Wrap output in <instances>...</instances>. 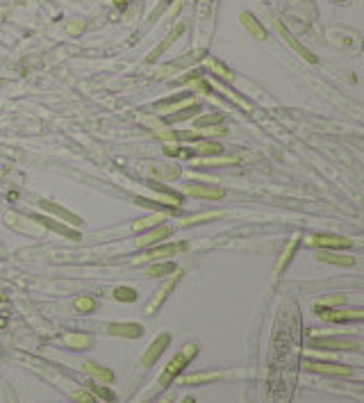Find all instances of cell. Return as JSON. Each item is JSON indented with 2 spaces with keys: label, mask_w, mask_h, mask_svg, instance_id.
<instances>
[{
  "label": "cell",
  "mask_w": 364,
  "mask_h": 403,
  "mask_svg": "<svg viewBox=\"0 0 364 403\" xmlns=\"http://www.w3.org/2000/svg\"><path fill=\"white\" fill-rule=\"evenodd\" d=\"M194 353H196V347H194V344H191V347H187V351H185V353H180V356H175V360L169 365V369H166V374H162L160 383H169V380L173 378V376L178 374L180 369H185V365L191 360V358H194Z\"/></svg>",
  "instance_id": "cell-1"
},
{
  "label": "cell",
  "mask_w": 364,
  "mask_h": 403,
  "mask_svg": "<svg viewBox=\"0 0 364 403\" xmlns=\"http://www.w3.org/2000/svg\"><path fill=\"white\" fill-rule=\"evenodd\" d=\"M308 244H312V246H323V248H346V246H350L348 239L337 237V235H312V237L308 239Z\"/></svg>",
  "instance_id": "cell-2"
},
{
  "label": "cell",
  "mask_w": 364,
  "mask_h": 403,
  "mask_svg": "<svg viewBox=\"0 0 364 403\" xmlns=\"http://www.w3.org/2000/svg\"><path fill=\"white\" fill-rule=\"evenodd\" d=\"M278 30H280V34H282V39H284V41H287V43H289V46H292V48H294V50H296V52H298V55H301V57H303V59H308V62H317V55H314V52H310V50H308V48L303 46V43H298V39H296V37H294V34H292V32H289V30H287V28H284V25H282V23H278Z\"/></svg>",
  "instance_id": "cell-3"
},
{
  "label": "cell",
  "mask_w": 364,
  "mask_h": 403,
  "mask_svg": "<svg viewBox=\"0 0 364 403\" xmlns=\"http://www.w3.org/2000/svg\"><path fill=\"white\" fill-rule=\"evenodd\" d=\"M185 191H187V194H191V196H200V198H221V196H223V189H221V187L196 185V182L187 185Z\"/></svg>",
  "instance_id": "cell-4"
},
{
  "label": "cell",
  "mask_w": 364,
  "mask_h": 403,
  "mask_svg": "<svg viewBox=\"0 0 364 403\" xmlns=\"http://www.w3.org/2000/svg\"><path fill=\"white\" fill-rule=\"evenodd\" d=\"M171 235V228L169 226H155V230H151V233H146L141 239H139V246H153V244L162 242V239H166Z\"/></svg>",
  "instance_id": "cell-5"
},
{
  "label": "cell",
  "mask_w": 364,
  "mask_h": 403,
  "mask_svg": "<svg viewBox=\"0 0 364 403\" xmlns=\"http://www.w3.org/2000/svg\"><path fill=\"white\" fill-rule=\"evenodd\" d=\"M317 257L321 262H330V264H339V266H350L353 264V257L348 255H339V253L335 251H328V248H321V251H317Z\"/></svg>",
  "instance_id": "cell-6"
},
{
  "label": "cell",
  "mask_w": 364,
  "mask_h": 403,
  "mask_svg": "<svg viewBox=\"0 0 364 403\" xmlns=\"http://www.w3.org/2000/svg\"><path fill=\"white\" fill-rule=\"evenodd\" d=\"M185 248H187V244H169V246L153 248V251H148L143 257H146V260H157V257H173L175 253L185 251Z\"/></svg>",
  "instance_id": "cell-7"
},
{
  "label": "cell",
  "mask_w": 364,
  "mask_h": 403,
  "mask_svg": "<svg viewBox=\"0 0 364 403\" xmlns=\"http://www.w3.org/2000/svg\"><path fill=\"white\" fill-rule=\"evenodd\" d=\"M239 19H241V23H244L248 30H251V34H255L257 39H266V30L262 28L260 23H257V19L251 14V12H244V14H241Z\"/></svg>",
  "instance_id": "cell-8"
},
{
  "label": "cell",
  "mask_w": 364,
  "mask_h": 403,
  "mask_svg": "<svg viewBox=\"0 0 364 403\" xmlns=\"http://www.w3.org/2000/svg\"><path fill=\"white\" fill-rule=\"evenodd\" d=\"M160 221H164V214L157 212V214H151L146 219H139L137 223H132V230H148V228H155L160 226Z\"/></svg>",
  "instance_id": "cell-9"
},
{
  "label": "cell",
  "mask_w": 364,
  "mask_h": 403,
  "mask_svg": "<svg viewBox=\"0 0 364 403\" xmlns=\"http://www.w3.org/2000/svg\"><path fill=\"white\" fill-rule=\"evenodd\" d=\"M196 153H200V155H221L223 146L221 144H214V142H200L198 146H196Z\"/></svg>",
  "instance_id": "cell-10"
},
{
  "label": "cell",
  "mask_w": 364,
  "mask_h": 403,
  "mask_svg": "<svg viewBox=\"0 0 364 403\" xmlns=\"http://www.w3.org/2000/svg\"><path fill=\"white\" fill-rule=\"evenodd\" d=\"M166 344H169V337H166V335H164V337H160V340H157L155 344H153L151 353H148V356H146V360H143V362H146V365H151V362L155 360V358L162 353V347H166Z\"/></svg>",
  "instance_id": "cell-11"
},
{
  "label": "cell",
  "mask_w": 364,
  "mask_h": 403,
  "mask_svg": "<svg viewBox=\"0 0 364 403\" xmlns=\"http://www.w3.org/2000/svg\"><path fill=\"white\" fill-rule=\"evenodd\" d=\"M175 264L173 262H166V264H155L148 269V276H162V274H173Z\"/></svg>",
  "instance_id": "cell-12"
},
{
  "label": "cell",
  "mask_w": 364,
  "mask_h": 403,
  "mask_svg": "<svg viewBox=\"0 0 364 403\" xmlns=\"http://www.w3.org/2000/svg\"><path fill=\"white\" fill-rule=\"evenodd\" d=\"M114 296H116L118 301H134V299H137V292L130 290V287H116Z\"/></svg>",
  "instance_id": "cell-13"
},
{
  "label": "cell",
  "mask_w": 364,
  "mask_h": 403,
  "mask_svg": "<svg viewBox=\"0 0 364 403\" xmlns=\"http://www.w3.org/2000/svg\"><path fill=\"white\" fill-rule=\"evenodd\" d=\"M296 248H298V239H294V242H292V246H289L287 251H284L282 260H280V264H278V271H282V269H284V264H287V262L292 260V255H294V253H296Z\"/></svg>",
  "instance_id": "cell-14"
},
{
  "label": "cell",
  "mask_w": 364,
  "mask_h": 403,
  "mask_svg": "<svg viewBox=\"0 0 364 403\" xmlns=\"http://www.w3.org/2000/svg\"><path fill=\"white\" fill-rule=\"evenodd\" d=\"M78 308H82V310L94 308V301H91V299H80V301H78Z\"/></svg>",
  "instance_id": "cell-15"
}]
</instances>
